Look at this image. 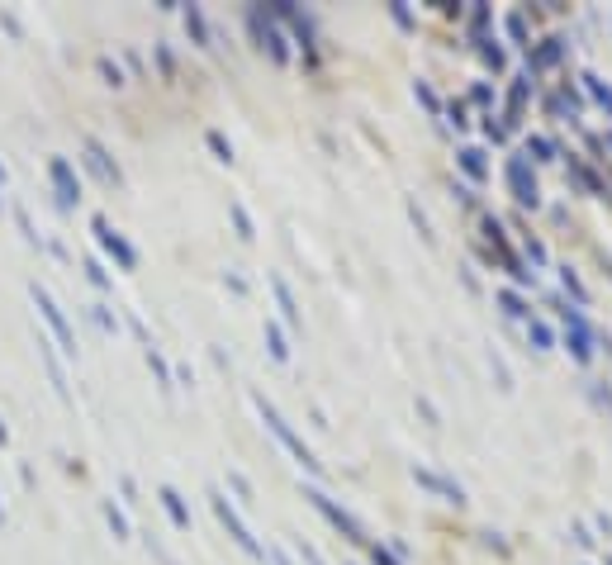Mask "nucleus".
<instances>
[{"label":"nucleus","mask_w":612,"mask_h":565,"mask_svg":"<svg viewBox=\"0 0 612 565\" xmlns=\"http://www.w3.org/2000/svg\"><path fill=\"white\" fill-rule=\"evenodd\" d=\"M86 162H91V172H95L104 185H119V181H123V176H119V166L110 162V153H104L95 138H86Z\"/></svg>","instance_id":"obj_9"},{"label":"nucleus","mask_w":612,"mask_h":565,"mask_svg":"<svg viewBox=\"0 0 612 565\" xmlns=\"http://www.w3.org/2000/svg\"><path fill=\"white\" fill-rule=\"evenodd\" d=\"M375 565H399V560H394L390 551H380V547H375Z\"/></svg>","instance_id":"obj_33"},{"label":"nucleus","mask_w":612,"mask_h":565,"mask_svg":"<svg viewBox=\"0 0 612 565\" xmlns=\"http://www.w3.org/2000/svg\"><path fill=\"white\" fill-rule=\"evenodd\" d=\"M413 475H418V485H428V490H437V494H447V499H456V504L466 499V490L451 485V480H447V475H437V471H423V466H418Z\"/></svg>","instance_id":"obj_10"},{"label":"nucleus","mask_w":612,"mask_h":565,"mask_svg":"<svg viewBox=\"0 0 612 565\" xmlns=\"http://www.w3.org/2000/svg\"><path fill=\"white\" fill-rule=\"evenodd\" d=\"M104 518H110V528H114L119 541H129V522H123V513H119L114 504H104Z\"/></svg>","instance_id":"obj_19"},{"label":"nucleus","mask_w":612,"mask_h":565,"mask_svg":"<svg viewBox=\"0 0 612 565\" xmlns=\"http://www.w3.org/2000/svg\"><path fill=\"white\" fill-rule=\"evenodd\" d=\"M38 352H44V362H48V375H53V385H57V394L67 400V375H62V366H57V357H53V347L38 338Z\"/></svg>","instance_id":"obj_11"},{"label":"nucleus","mask_w":612,"mask_h":565,"mask_svg":"<svg viewBox=\"0 0 612 565\" xmlns=\"http://www.w3.org/2000/svg\"><path fill=\"white\" fill-rule=\"evenodd\" d=\"M309 499H313V504H319V509L328 513V522H332V528H337V532H342L347 541H366V532H361V522H356V518H347V513H342V509H337V504H332V499H328V494H319V490H309Z\"/></svg>","instance_id":"obj_6"},{"label":"nucleus","mask_w":612,"mask_h":565,"mask_svg":"<svg viewBox=\"0 0 612 565\" xmlns=\"http://www.w3.org/2000/svg\"><path fill=\"white\" fill-rule=\"evenodd\" d=\"M0 518H5V509H0Z\"/></svg>","instance_id":"obj_36"},{"label":"nucleus","mask_w":612,"mask_h":565,"mask_svg":"<svg viewBox=\"0 0 612 565\" xmlns=\"http://www.w3.org/2000/svg\"><path fill=\"white\" fill-rule=\"evenodd\" d=\"M489 238H494V247H498V253H503V238H498V223H494V219H489ZM503 266H508V271H513V276H518V281H532V271H522V266H518L513 257H503Z\"/></svg>","instance_id":"obj_16"},{"label":"nucleus","mask_w":612,"mask_h":565,"mask_svg":"<svg viewBox=\"0 0 612 565\" xmlns=\"http://www.w3.org/2000/svg\"><path fill=\"white\" fill-rule=\"evenodd\" d=\"M233 223H238V238H252V223H247V209L233 204Z\"/></svg>","instance_id":"obj_24"},{"label":"nucleus","mask_w":612,"mask_h":565,"mask_svg":"<svg viewBox=\"0 0 612 565\" xmlns=\"http://www.w3.org/2000/svg\"><path fill=\"white\" fill-rule=\"evenodd\" d=\"M532 342H537L541 352L551 347V332H546V323H537V319H532Z\"/></svg>","instance_id":"obj_25"},{"label":"nucleus","mask_w":612,"mask_h":565,"mask_svg":"<svg viewBox=\"0 0 612 565\" xmlns=\"http://www.w3.org/2000/svg\"><path fill=\"white\" fill-rule=\"evenodd\" d=\"M532 153H541V157H556V148L546 138H532Z\"/></svg>","instance_id":"obj_32"},{"label":"nucleus","mask_w":612,"mask_h":565,"mask_svg":"<svg viewBox=\"0 0 612 565\" xmlns=\"http://www.w3.org/2000/svg\"><path fill=\"white\" fill-rule=\"evenodd\" d=\"M209 499H214V513H219V522H223V528H228V537H233V541H238V547H242L247 556H262V547H257V537H252V532L242 528V518H238L233 509H228V499H223V494H209Z\"/></svg>","instance_id":"obj_3"},{"label":"nucleus","mask_w":612,"mask_h":565,"mask_svg":"<svg viewBox=\"0 0 612 565\" xmlns=\"http://www.w3.org/2000/svg\"><path fill=\"white\" fill-rule=\"evenodd\" d=\"M508 185H513V195L522 200V204H537V181H532V172H527V162L522 157H508Z\"/></svg>","instance_id":"obj_7"},{"label":"nucleus","mask_w":612,"mask_h":565,"mask_svg":"<svg viewBox=\"0 0 612 565\" xmlns=\"http://www.w3.org/2000/svg\"><path fill=\"white\" fill-rule=\"evenodd\" d=\"M100 72H104V81H110V86H123V76H119V67L110 57H100Z\"/></svg>","instance_id":"obj_23"},{"label":"nucleus","mask_w":612,"mask_h":565,"mask_svg":"<svg viewBox=\"0 0 612 565\" xmlns=\"http://www.w3.org/2000/svg\"><path fill=\"white\" fill-rule=\"evenodd\" d=\"M86 276H91V281H95V285H110V276H104V271H100V266H95V262H86Z\"/></svg>","instance_id":"obj_31"},{"label":"nucleus","mask_w":612,"mask_h":565,"mask_svg":"<svg viewBox=\"0 0 612 565\" xmlns=\"http://www.w3.org/2000/svg\"><path fill=\"white\" fill-rule=\"evenodd\" d=\"M91 319H95V323H100L104 332H114V319H110V313H104L100 304H91Z\"/></svg>","instance_id":"obj_27"},{"label":"nucleus","mask_w":612,"mask_h":565,"mask_svg":"<svg viewBox=\"0 0 612 565\" xmlns=\"http://www.w3.org/2000/svg\"><path fill=\"white\" fill-rule=\"evenodd\" d=\"M257 409H262V418H266V428L271 432H276L281 437V442H285V451L294 456V461H300V466H309V471H319V461H313V451L304 447V437H294V428L285 423V418H281V409L276 404H266L262 400V394H257Z\"/></svg>","instance_id":"obj_1"},{"label":"nucleus","mask_w":612,"mask_h":565,"mask_svg":"<svg viewBox=\"0 0 612 565\" xmlns=\"http://www.w3.org/2000/svg\"><path fill=\"white\" fill-rule=\"evenodd\" d=\"M29 295H34V309H38V313H44V319H48V328L57 332V342H62V352H67V357H76V338H72V323H67V319H62V309L53 304V295H48V290H44V285H29Z\"/></svg>","instance_id":"obj_2"},{"label":"nucleus","mask_w":612,"mask_h":565,"mask_svg":"<svg viewBox=\"0 0 612 565\" xmlns=\"http://www.w3.org/2000/svg\"><path fill=\"white\" fill-rule=\"evenodd\" d=\"M271 285H276V300H281V309H285V319H290V323H300V309H294V295H290V285H285L281 276H271Z\"/></svg>","instance_id":"obj_14"},{"label":"nucleus","mask_w":612,"mask_h":565,"mask_svg":"<svg viewBox=\"0 0 612 565\" xmlns=\"http://www.w3.org/2000/svg\"><path fill=\"white\" fill-rule=\"evenodd\" d=\"M551 62H560V44H556V38H546V48L532 57V67H551Z\"/></svg>","instance_id":"obj_18"},{"label":"nucleus","mask_w":612,"mask_h":565,"mask_svg":"<svg viewBox=\"0 0 612 565\" xmlns=\"http://www.w3.org/2000/svg\"><path fill=\"white\" fill-rule=\"evenodd\" d=\"M252 29H257V38H262V48L276 57V62H285L290 53H285V38L276 34V25H271V19L262 15V10H252Z\"/></svg>","instance_id":"obj_8"},{"label":"nucleus","mask_w":612,"mask_h":565,"mask_svg":"<svg viewBox=\"0 0 612 565\" xmlns=\"http://www.w3.org/2000/svg\"><path fill=\"white\" fill-rule=\"evenodd\" d=\"M0 204H5V166H0Z\"/></svg>","instance_id":"obj_34"},{"label":"nucleus","mask_w":612,"mask_h":565,"mask_svg":"<svg viewBox=\"0 0 612 565\" xmlns=\"http://www.w3.org/2000/svg\"><path fill=\"white\" fill-rule=\"evenodd\" d=\"M228 485H233V490H238V499H242V504H252V499H247L252 490H247V480H242V475H228Z\"/></svg>","instance_id":"obj_28"},{"label":"nucleus","mask_w":612,"mask_h":565,"mask_svg":"<svg viewBox=\"0 0 612 565\" xmlns=\"http://www.w3.org/2000/svg\"><path fill=\"white\" fill-rule=\"evenodd\" d=\"M48 176H53V185H57V204L72 209V204L81 200V181H76V172H72V162H67V157H53V162H48Z\"/></svg>","instance_id":"obj_4"},{"label":"nucleus","mask_w":612,"mask_h":565,"mask_svg":"<svg viewBox=\"0 0 612 565\" xmlns=\"http://www.w3.org/2000/svg\"><path fill=\"white\" fill-rule=\"evenodd\" d=\"M91 228H95V238H100V247H104V253H110V257H114V262H119L123 271H133V266H138V253H133V247H129V243H123V238L114 233V228H110V223H104V219H95Z\"/></svg>","instance_id":"obj_5"},{"label":"nucleus","mask_w":612,"mask_h":565,"mask_svg":"<svg viewBox=\"0 0 612 565\" xmlns=\"http://www.w3.org/2000/svg\"><path fill=\"white\" fill-rule=\"evenodd\" d=\"M584 81H588V91H594V100H598V104H603V110L612 114V91L603 86V81H598V76H584Z\"/></svg>","instance_id":"obj_20"},{"label":"nucleus","mask_w":612,"mask_h":565,"mask_svg":"<svg viewBox=\"0 0 612 565\" xmlns=\"http://www.w3.org/2000/svg\"><path fill=\"white\" fill-rule=\"evenodd\" d=\"M266 347H271V357H276V362H290V347H285V338H281L276 323H266Z\"/></svg>","instance_id":"obj_15"},{"label":"nucleus","mask_w":612,"mask_h":565,"mask_svg":"<svg viewBox=\"0 0 612 565\" xmlns=\"http://www.w3.org/2000/svg\"><path fill=\"white\" fill-rule=\"evenodd\" d=\"M0 442H10V432H5V423H0Z\"/></svg>","instance_id":"obj_35"},{"label":"nucleus","mask_w":612,"mask_h":565,"mask_svg":"<svg viewBox=\"0 0 612 565\" xmlns=\"http://www.w3.org/2000/svg\"><path fill=\"white\" fill-rule=\"evenodd\" d=\"M508 34L518 38V44H522V38H527V25H522V15H513V19H508Z\"/></svg>","instance_id":"obj_30"},{"label":"nucleus","mask_w":612,"mask_h":565,"mask_svg":"<svg viewBox=\"0 0 612 565\" xmlns=\"http://www.w3.org/2000/svg\"><path fill=\"white\" fill-rule=\"evenodd\" d=\"M147 366L157 371V381H162V390H172V371H166V362L157 357V347H147Z\"/></svg>","instance_id":"obj_17"},{"label":"nucleus","mask_w":612,"mask_h":565,"mask_svg":"<svg viewBox=\"0 0 612 565\" xmlns=\"http://www.w3.org/2000/svg\"><path fill=\"white\" fill-rule=\"evenodd\" d=\"M460 166H466L470 176H484V157H479L475 148H466V153H460Z\"/></svg>","instance_id":"obj_21"},{"label":"nucleus","mask_w":612,"mask_h":565,"mask_svg":"<svg viewBox=\"0 0 612 565\" xmlns=\"http://www.w3.org/2000/svg\"><path fill=\"white\" fill-rule=\"evenodd\" d=\"M560 281H565V290H575V295L584 300V285H579V276H575V271H569V266L560 271Z\"/></svg>","instance_id":"obj_26"},{"label":"nucleus","mask_w":612,"mask_h":565,"mask_svg":"<svg viewBox=\"0 0 612 565\" xmlns=\"http://www.w3.org/2000/svg\"><path fill=\"white\" fill-rule=\"evenodd\" d=\"M185 29H190V38H195L200 48H209V25H204V15H200L195 5L185 10Z\"/></svg>","instance_id":"obj_12"},{"label":"nucleus","mask_w":612,"mask_h":565,"mask_svg":"<svg viewBox=\"0 0 612 565\" xmlns=\"http://www.w3.org/2000/svg\"><path fill=\"white\" fill-rule=\"evenodd\" d=\"M503 309H508V313H513V319H522V313H527V309H522V300H518V295H503Z\"/></svg>","instance_id":"obj_29"},{"label":"nucleus","mask_w":612,"mask_h":565,"mask_svg":"<svg viewBox=\"0 0 612 565\" xmlns=\"http://www.w3.org/2000/svg\"><path fill=\"white\" fill-rule=\"evenodd\" d=\"M162 504H166V513H172L176 528H190V513H185V504H181V494H176V490H162Z\"/></svg>","instance_id":"obj_13"},{"label":"nucleus","mask_w":612,"mask_h":565,"mask_svg":"<svg viewBox=\"0 0 612 565\" xmlns=\"http://www.w3.org/2000/svg\"><path fill=\"white\" fill-rule=\"evenodd\" d=\"M209 148L219 153V162H233V148H228V143H223V134H209Z\"/></svg>","instance_id":"obj_22"}]
</instances>
